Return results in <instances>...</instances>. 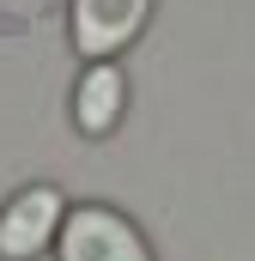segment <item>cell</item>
Here are the masks:
<instances>
[{
  "instance_id": "cell-2",
  "label": "cell",
  "mask_w": 255,
  "mask_h": 261,
  "mask_svg": "<svg viewBox=\"0 0 255 261\" xmlns=\"http://www.w3.org/2000/svg\"><path fill=\"white\" fill-rule=\"evenodd\" d=\"M67 219V195L55 182H31L0 206V261H37L55 249V231Z\"/></svg>"
},
{
  "instance_id": "cell-4",
  "label": "cell",
  "mask_w": 255,
  "mask_h": 261,
  "mask_svg": "<svg viewBox=\"0 0 255 261\" xmlns=\"http://www.w3.org/2000/svg\"><path fill=\"white\" fill-rule=\"evenodd\" d=\"M122 110H128V73L116 61H91L73 85V128L85 140H104L122 128Z\"/></svg>"
},
{
  "instance_id": "cell-1",
  "label": "cell",
  "mask_w": 255,
  "mask_h": 261,
  "mask_svg": "<svg viewBox=\"0 0 255 261\" xmlns=\"http://www.w3.org/2000/svg\"><path fill=\"white\" fill-rule=\"evenodd\" d=\"M55 261H152V243L110 200H85V206H67L55 231Z\"/></svg>"
},
{
  "instance_id": "cell-3",
  "label": "cell",
  "mask_w": 255,
  "mask_h": 261,
  "mask_svg": "<svg viewBox=\"0 0 255 261\" xmlns=\"http://www.w3.org/2000/svg\"><path fill=\"white\" fill-rule=\"evenodd\" d=\"M152 0H73L67 12V37L85 61H116L128 43L146 31Z\"/></svg>"
}]
</instances>
